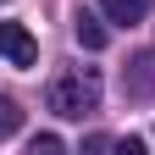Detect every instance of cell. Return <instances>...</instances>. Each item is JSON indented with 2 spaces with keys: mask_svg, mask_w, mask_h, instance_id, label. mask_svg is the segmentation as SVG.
Wrapping results in <instances>:
<instances>
[{
  "mask_svg": "<svg viewBox=\"0 0 155 155\" xmlns=\"http://www.w3.org/2000/svg\"><path fill=\"white\" fill-rule=\"evenodd\" d=\"M45 105H50L55 116H72V122L89 116V111H100V78L83 72V67H78V72H61V78L45 89Z\"/></svg>",
  "mask_w": 155,
  "mask_h": 155,
  "instance_id": "6da1fadb",
  "label": "cell"
},
{
  "mask_svg": "<svg viewBox=\"0 0 155 155\" xmlns=\"http://www.w3.org/2000/svg\"><path fill=\"white\" fill-rule=\"evenodd\" d=\"M0 55H6L11 67H33L39 61V45H33V33L22 22H0Z\"/></svg>",
  "mask_w": 155,
  "mask_h": 155,
  "instance_id": "7a4b0ae2",
  "label": "cell"
},
{
  "mask_svg": "<svg viewBox=\"0 0 155 155\" xmlns=\"http://www.w3.org/2000/svg\"><path fill=\"white\" fill-rule=\"evenodd\" d=\"M122 89H127V100H155V50L133 55V67L122 72Z\"/></svg>",
  "mask_w": 155,
  "mask_h": 155,
  "instance_id": "3957f363",
  "label": "cell"
},
{
  "mask_svg": "<svg viewBox=\"0 0 155 155\" xmlns=\"http://www.w3.org/2000/svg\"><path fill=\"white\" fill-rule=\"evenodd\" d=\"M100 11L111 17V22H127L133 28V22H144V17L155 11V0H100Z\"/></svg>",
  "mask_w": 155,
  "mask_h": 155,
  "instance_id": "277c9868",
  "label": "cell"
},
{
  "mask_svg": "<svg viewBox=\"0 0 155 155\" xmlns=\"http://www.w3.org/2000/svg\"><path fill=\"white\" fill-rule=\"evenodd\" d=\"M72 33H78L83 50H105V22H100L94 11H78V17H72Z\"/></svg>",
  "mask_w": 155,
  "mask_h": 155,
  "instance_id": "5b68a950",
  "label": "cell"
},
{
  "mask_svg": "<svg viewBox=\"0 0 155 155\" xmlns=\"http://www.w3.org/2000/svg\"><path fill=\"white\" fill-rule=\"evenodd\" d=\"M17 127H22V105H17V100H6V94H0V139H11Z\"/></svg>",
  "mask_w": 155,
  "mask_h": 155,
  "instance_id": "8992f818",
  "label": "cell"
},
{
  "mask_svg": "<svg viewBox=\"0 0 155 155\" xmlns=\"http://www.w3.org/2000/svg\"><path fill=\"white\" fill-rule=\"evenodd\" d=\"M55 150H61V139H55V133H39V139H33V155H55Z\"/></svg>",
  "mask_w": 155,
  "mask_h": 155,
  "instance_id": "52a82bcc",
  "label": "cell"
}]
</instances>
